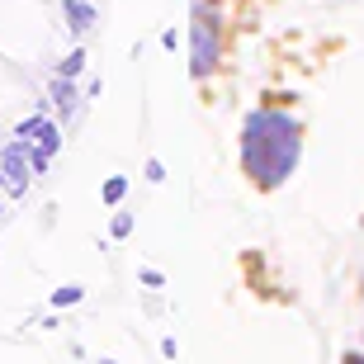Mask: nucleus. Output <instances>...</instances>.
<instances>
[{
	"label": "nucleus",
	"mask_w": 364,
	"mask_h": 364,
	"mask_svg": "<svg viewBox=\"0 0 364 364\" xmlns=\"http://www.w3.org/2000/svg\"><path fill=\"white\" fill-rule=\"evenodd\" d=\"M48 100L62 109V119H67V114H76V105H81V95H76L71 76H53V85H48Z\"/></svg>",
	"instance_id": "nucleus-6"
},
{
	"label": "nucleus",
	"mask_w": 364,
	"mask_h": 364,
	"mask_svg": "<svg viewBox=\"0 0 364 364\" xmlns=\"http://www.w3.org/2000/svg\"><path fill=\"white\" fill-rule=\"evenodd\" d=\"M147 180H151V185H161V180H166V166L156 161V156H151V161H147Z\"/></svg>",
	"instance_id": "nucleus-12"
},
{
	"label": "nucleus",
	"mask_w": 364,
	"mask_h": 364,
	"mask_svg": "<svg viewBox=\"0 0 364 364\" xmlns=\"http://www.w3.org/2000/svg\"><path fill=\"white\" fill-rule=\"evenodd\" d=\"M123 194H128V180H123V176H109L105 189H100V199H105V203H119Z\"/></svg>",
	"instance_id": "nucleus-9"
},
{
	"label": "nucleus",
	"mask_w": 364,
	"mask_h": 364,
	"mask_svg": "<svg viewBox=\"0 0 364 364\" xmlns=\"http://www.w3.org/2000/svg\"><path fill=\"white\" fill-rule=\"evenodd\" d=\"M81 298H85L81 284H62V289L53 294V308H71V303H81Z\"/></svg>",
	"instance_id": "nucleus-8"
},
{
	"label": "nucleus",
	"mask_w": 364,
	"mask_h": 364,
	"mask_svg": "<svg viewBox=\"0 0 364 364\" xmlns=\"http://www.w3.org/2000/svg\"><path fill=\"white\" fill-rule=\"evenodd\" d=\"M218 67V14H208V0H194V28H189V76L203 81Z\"/></svg>",
	"instance_id": "nucleus-2"
},
{
	"label": "nucleus",
	"mask_w": 364,
	"mask_h": 364,
	"mask_svg": "<svg viewBox=\"0 0 364 364\" xmlns=\"http://www.w3.org/2000/svg\"><path fill=\"white\" fill-rule=\"evenodd\" d=\"M137 279H142V284H147V289H161V270H137Z\"/></svg>",
	"instance_id": "nucleus-13"
},
{
	"label": "nucleus",
	"mask_w": 364,
	"mask_h": 364,
	"mask_svg": "<svg viewBox=\"0 0 364 364\" xmlns=\"http://www.w3.org/2000/svg\"><path fill=\"white\" fill-rule=\"evenodd\" d=\"M0 171H5V180L14 185V194H24V189H28V171H33V166H28V156H24L19 142L0 151Z\"/></svg>",
	"instance_id": "nucleus-4"
},
{
	"label": "nucleus",
	"mask_w": 364,
	"mask_h": 364,
	"mask_svg": "<svg viewBox=\"0 0 364 364\" xmlns=\"http://www.w3.org/2000/svg\"><path fill=\"white\" fill-rule=\"evenodd\" d=\"M14 142H19V137H14ZM19 147H24L28 166H33V176H43V171H48V161H53V151H43L38 142H19Z\"/></svg>",
	"instance_id": "nucleus-7"
},
{
	"label": "nucleus",
	"mask_w": 364,
	"mask_h": 364,
	"mask_svg": "<svg viewBox=\"0 0 364 364\" xmlns=\"http://www.w3.org/2000/svg\"><path fill=\"white\" fill-rule=\"evenodd\" d=\"M303 156V128L284 109H256L242 128V171L260 189H279L298 171Z\"/></svg>",
	"instance_id": "nucleus-1"
},
{
	"label": "nucleus",
	"mask_w": 364,
	"mask_h": 364,
	"mask_svg": "<svg viewBox=\"0 0 364 364\" xmlns=\"http://www.w3.org/2000/svg\"><path fill=\"white\" fill-rule=\"evenodd\" d=\"M81 67H85V53L76 48V53H67L62 62H57V76H81Z\"/></svg>",
	"instance_id": "nucleus-10"
},
{
	"label": "nucleus",
	"mask_w": 364,
	"mask_h": 364,
	"mask_svg": "<svg viewBox=\"0 0 364 364\" xmlns=\"http://www.w3.org/2000/svg\"><path fill=\"white\" fill-rule=\"evenodd\" d=\"M109 232H114V237H128V232H133V213H119Z\"/></svg>",
	"instance_id": "nucleus-11"
},
{
	"label": "nucleus",
	"mask_w": 364,
	"mask_h": 364,
	"mask_svg": "<svg viewBox=\"0 0 364 364\" xmlns=\"http://www.w3.org/2000/svg\"><path fill=\"white\" fill-rule=\"evenodd\" d=\"M14 137H19V142H38V147L53 151V156L62 151V128H57L48 114H28V119L14 128Z\"/></svg>",
	"instance_id": "nucleus-3"
},
{
	"label": "nucleus",
	"mask_w": 364,
	"mask_h": 364,
	"mask_svg": "<svg viewBox=\"0 0 364 364\" xmlns=\"http://www.w3.org/2000/svg\"><path fill=\"white\" fill-rule=\"evenodd\" d=\"M62 14H67L71 33H85V28H95V19H100L95 0H62Z\"/></svg>",
	"instance_id": "nucleus-5"
}]
</instances>
